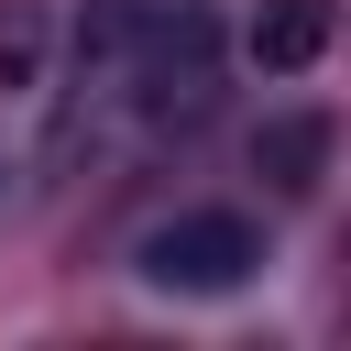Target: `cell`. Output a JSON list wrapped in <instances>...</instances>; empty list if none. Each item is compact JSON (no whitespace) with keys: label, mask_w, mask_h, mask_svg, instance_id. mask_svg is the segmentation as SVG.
<instances>
[{"label":"cell","mask_w":351,"mask_h":351,"mask_svg":"<svg viewBox=\"0 0 351 351\" xmlns=\"http://www.w3.org/2000/svg\"><path fill=\"white\" fill-rule=\"evenodd\" d=\"M219 88V0H88L66 66V143L143 154L186 132Z\"/></svg>","instance_id":"cell-1"},{"label":"cell","mask_w":351,"mask_h":351,"mask_svg":"<svg viewBox=\"0 0 351 351\" xmlns=\"http://www.w3.org/2000/svg\"><path fill=\"white\" fill-rule=\"evenodd\" d=\"M132 263H143V285H165V296H230V285H252L263 241H252L241 208H176V219L143 230Z\"/></svg>","instance_id":"cell-2"},{"label":"cell","mask_w":351,"mask_h":351,"mask_svg":"<svg viewBox=\"0 0 351 351\" xmlns=\"http://www.w3.org/2000/svg\"><path fill=\"white\" fill-rule=\"evenodd\" d=\"M318 44H329V0H263V11H252V33H241V55H252L263 77L318 66Z\"/></svg>","instance_id":"cell-3"},{"label":"cell","mask_w":351,"mask_h":351,"mask_svg":"<svg viewBox=\"0 0 351 351\" xmlns=\"http://www.w3.org/2000/svg\"><path fill=\"white\" fill-rule=\"evenodd\" d=\"M44 44H55V11L44 0H11L0 11V99H33L44 88Z\"/></svg>","instance_id":"cell-4"},{"label":"cell","mask_w":351,"mask_h":351,"mask_svg":"<svg viewBox=\"0 0 351 351\" xmlns=\"http://www.w3.org/2000/svg\"><path fill=\"white\" fill-rule=\"evenodd\" d=\"M318 154H329V121H263V143H252V165L296 197V186H318Z\"/></svg>","instance_id":"cell-5"}]
</instances>
